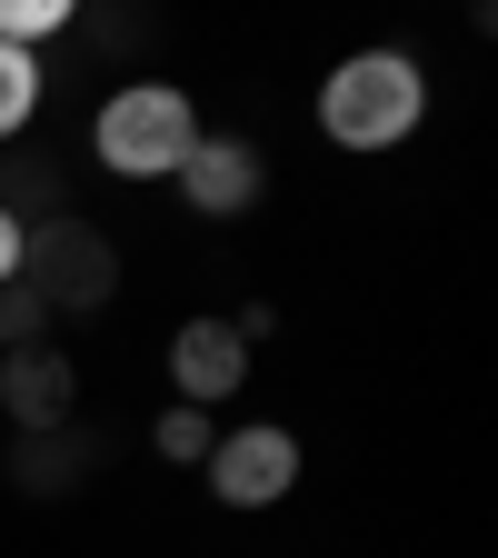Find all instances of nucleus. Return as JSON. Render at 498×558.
Returning <instances> with one entry per match:
<instances>
[{
  "instance_id": "nucleus-12",
  "label": "nucleus",
  "mask_w": 498,
  "mask_h": 558,
  "mask_svg": "<svg viewBox=\"0 0 498 558\" xmlns=\"http://www.w3.org/2000/svg\"><path fill=\"white\" fill-rule=\"evenodd\" d=\"M150 449H160V459H209V409H160Z\"/></svg>"
},
{
  "instance_id": "nucleus-2",
  "label": "nucleus",
  "mask_w": 498,
  "mask_h": 558,
  "mask_svg": "<svg viewBox=\"0 0 498 558\" xmlns=\"http://www.w3.org/2000/svg\"><path fill=\"white\" fill-rule=\"evenodd\" d=\"M11 279H21L40 310L90 319V310L120 300V240H110L100 220H81V209H60V220L21 230V269H11Z\"/></svg>"
},
{
  "instance_id": "nucleus-6",
  "label": "nucleus",
  "mask_w": 498,
  "mask_h": 558,
  "mask_svg": "<svg viewBox=\"0 0 498 558\" xmlns=\"http://www.w3.org/2000/svg\"><path fill=\"white\" fill-rule=\"evenodd\" d=\"M0 409H11V429H70L81 418V369H70V349H0Z\"/></svg>"
},
{
  "instance_id": "nucleus-9",
  "label": "nucleus",
  "mask_w": 498,
  "mask_h": 558,
  "mask_svg": "<svg viewBox=\"0 0 498 558\" xmlns=\"http://www.w3.org/2000/svg\"><path fill=\"white\" fill-rule=\"evenodd\" d=\"M70 209V170L60 160H0V220L11 230H40Z\"/></svg>"
},
{
  "instance_id": "nucleus-14",
  "label": "nucleus",
  "mask_w": 498,
  "mask_h": 558,
  "mask_svg": "<svg viewBox=\"0 0 498 558\" xmlns=\"http://www.w3.org/2000/svg\"><path fill=\"white\" fill-rule=\"evenodd\" d=\"M60 21H70L60 0H0V40H11V50H21V40H40V31H60Z\"/></svg>"
},
{
  "instance_id": "nucleus-4",
  "label": "nucleus",
  "mask_w": 498,
  "mask_h": 558,
  "mask_svg": "<svg viewBox=\"0 0 498 558\" xmlns=\"http://www.w3.org/2000/svg\"><path fill=\"white\" fill-rule=\"evenodd\" d=\"M110 429H81V418H70V429H11V459H0V469H11V488H21V499H81V488L110 469Z\"/></svg>"
},
{
  "instance_id": "nucleus-7",
  "label": "nucleus",
  "mask_w": 498,
  "mask_h": 558,
  "mask_svg": "<svg viewBox=\"0 0 498 558\" xmlns=\"http://www.w3.org/2000/svg\"><path fill=\"white\" fill-rule=\"evenodd\" d=\"M170 379H180V409L240 399V379H250V349L230 339V319H190V329L170 339Z\"/></svg>"
},
{
  "instance_id": "nucleus-1",
  "label": "nucleus",
  "mask_w": 498,
  "mask_h": 558,
  "mask_svg": "<svg viewBox=\"0 0 498 558\" xmlns=\"http://www.w3.org/2000/svg\"><path fill=\"white\" fill-rule=\"evenodd\" d=\"M418 110H429V81H418V60H399V50L339 60L329 90H319V130L339 150H389V140L418 130Z\"/></svg>"
},
{
  "instance_id": "nucleus-3",
  "label": "nucleus",
  "mask_w": 498,
  "mask_h": 558,
  "mask_svg": "<svg viewBox=\"0 0 498 558\" xmlns=\"http://www.w3.org/2000/svg\"><path fill=\"white\" fill-rule=\"evenodd\" d=\"M90 140H100V170H110V180H160V170H180V160L199 150V120H190L180 90L139 81V90H120V100L90 120Z\"/></svg>"
},
{
  "instance_id": "nucleus-5",
  "label": "nucleus",
  "mask_w": 498,
  "mask_h": 558,
  "mask_svg": "<svg viewBox=\"0 0 498 558\" xmlns=\"http://www.w3.org/2000/svg\"><path fill=\"white\" fill-rule=\"evenodd\" d=\"M209 488L230 509H269L300 488V439L290 429H240V439H209Z\"/></svg>"
},
{
  "instance_id": "nucleus-13",
  "label": "nucleus",
  "mask_w": 498,
  "mask_h": 558,
  "mask_svg": "<svg viewBox=\"0 0 498 558\" xmlns=\"http://www.w3.org/2000/svg\"><path fill=\"white\" fill-rule=\"evenodd\" d=\"M40 329H50L40 300L21 290V279H0V349H40Z\"/></svg>"
},
{
  "instance_id": "nucleus-11",
  "label": "nucleus",
  "mask_w": 498,
  "mask_h": 558,
  "mask_svg": "<svg viewBox=\"0 0 498 558\" xmlns=\"http://www.w3.org/2000/svg\"><path fill=\"white\" fill-rule=\"evenodd\" d=\"M81 31H90V50H160V21L150 11H90Z\"/></svg>"
},
{
  "instance_id": "nucleus-10",
  "label": "nucleus",
  "mask_w": 498,
  "mask_h": 558,
  "mask_svg": "<svg viewBox=\"0 0 498 558\" xmlns=\"http://www.w3.org/2000/svg\"><path fill=\"white\" fill-rule=\"evenodd\" d=\"M31 110H40V60L0 40V140H11V130H21Z\"/></svg>"
},
{
  "instance_id": "nucleus-8",
  "label": "nucleus",
  "mask_w": 498,
  "mask_h": 558,
  "mask_svg": "<svg viewBox=\"0 0 498 558\" xmlns=\"http://www.w3.org/2000/svg\"><path fill=\"white\" fill-rule=\"evenodd\" d=\"M180 190H190V209H209V220H240V209L259 199V150L250 140H199V150L180 160Z\"/></svg>"
},
{
  "instance_id": "nucleus-15",
  "label": "nucleus",
  "mask_w": 498,
  "mask_h": 558,
  "mask_svg": "<svg viewBox=\"0 0 498 558\" xmlns=\"http://www.w3.org/2000/svg\"><path fill=\"white\" fill-rule=\"evenodd\" d=\"M11 269H21V230H11V220H0V279H11Z\"/></svg>"
}]
</instances>
